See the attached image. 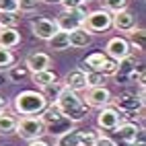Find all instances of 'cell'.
Returning <instances> with one entry per match:
<instances>
[{"mask_svg":"<svg viewBox=\"0 0 146 146\" xmlns=\"http://www.w3.org/2000/svg\"><path fill=\"white\" fill-rule=\"evenodd\" d=\"M56 107L60 109V113L64 115L66 119H70L72 123H78V121H84L89 117V107L82 103V97L76 93V91H70V89H62V93L58 95L56 99Z\"/></svg>","mask_w":146,"mask_h":146,"instance_id":"obj_1","label":"cell"},{"mask_svg":"<svg viewBox=\"0 0 146 146\" xmlns=\"http://www.w3.org/2000/svg\"><path fill=\"white\" fill-rule=\"evenodd\" d=\"M47 105V99L41 95V91H21L15 99L13 107L19 115H39Z\"/></svg>","mask_w":146,"mask_h":146,"instance_id":"obj_2","label":"cell"},{"mask_svg":"<svg viewBox=\"0 0 146 146\" xmlns=\"http://www.w3.org/2000/svg\"><path fill=\"white\" fill-rule=\"evenodd\" d=\"M17 136L21 140H37L45 136V123L39 119V115H21V119H17Z\"/></svg>","mask_w":146,"mask_h":146,"instance_id":"obj_3","label":"cell"},{"mask_svg":"<svg viewBox=\"0 0 146 146\" xmlns=\"http://www.w3.org/2000/svg\"><path fill=\"white\" fill-rule=\"evenodd\" d=\"M111 105L121 113V119H130L136 113H142L144 109V101L138 95H119V97H111Z\"/></svg>","mask_w":146,"mask_h":146,"instance_id":"obj_4","label":"cell"},{"mask_svg":"<svg viewBox=\"0 0 146 146\" xmlns=\"http://www.w3.org/2000/svg\"><path fill=\"white\" fill-rule=\"evenodd\" d=\"M82 27L89 33H103L107 29H111V13H107L105 8H99V11H91L84 15Z\"/></svg>","mask_w":146,"mask_h":146,"instance_id":"obj_5","label":"cell"},{"mask_svg":"<svg viewBox=\"0 0 146 146\" xmlns=\"http://www.w3.org/2000/svg\"><path fill=\"white\" fill-rule=\"evenodd\" d=\"M111 91L107 86H86L84 95H82V103L86 107H93V109H103V107L111 105Z\"/></svg>","mask_w":146,"mask_h":146,"instance_id":"obj_6","label":"cell"},{"mask_svg":"<svg viewBox=\"0 0 146 146\" xmlns=\"http://www.w3.org/2000/svg\"><path fill=\"white\" fill-rule=\"evenodd\" d=\"M84 15H86V6L84 8H76V11H62L60 15L54 19V23L58 27V31L70 33V31H74V29L82 27Z\"/></svg>","mask_w":146,"mask_h":146,"instance_id":"obj_7","label":"cell"},{"mask_svg":"<svg viewBox=\"0 0 146 146\" xmlns=\"http://www.w3.org/2000/svg\"><path fill=\"white\" fill-rule=\"evenodd\" d=\"M121 119V113L115 109L113 105H107L103 109H99V115H97V128H101L105 132H113L115 128L119 125Z\"/></svg>","mask_w":146,"mask_h":146,"instance_id":"obj_8","label":"cell"},{"mask_svg":"<svg viewBox=\"0 0 146 146\" xmlns=\"http://www.w3.org/2000/svg\"><path fill=\"white\" fill-rule=\"evenodd\" d=\"M105 56L111 58V60H115V62L132 56L128 39H125V37H111V39L107 41V45H105Z\"/></svg>","mask_w":146,"mask_h":146,"instance_id":"obj_9","label":"cell"},{"mask_svg":"<svg viewBox=\"0 0 146 146\" xmlns=\"http://www.w3.org/2000/svg\"><path fill=\"white\" fill-rule=\"evenodd\" d=\"M111 27H115L121 33H130L132 29L138 27V23H136V15L132 11H128V8H123V11H119V13H113L111 15Z\"/></svg>","mask_w":146,"mask_h":146,"instance_id":"obj_10","label":"cell"},{"mask_svg":"<svg viewBox=\"0 0 146 146\" xmlns=\"http://www.w3.org/2000/svg\"><path fill=\"white\" fill-rule=\"evenodd\" d=\"M31 31H33V35L37 37V39L47 41V39H50V37L58 31V27H56V23L52 21V19L39 17V19H35V21L31 23Z\"/></svg>","mask_w":146,"mask_h":146,"instance_id":"obj_11","label":"cell"},{"mask_svg":"<svg viewBox=\"0 0 146 146\" xmlns=\"http://www.w3.org/2000/svg\"><path fill=\"white\" fill-rule=\"evenodd\" d=\"M136 70H138V68H136V60L132 56H128V58H123V60L117 62V70H115L113 78L117 80V84H125V82H130L132 74Z\"/></svg>","mask_w":146,"mask_h":146,"instance_id":"obj_12","label":"cell"},{"mask_svg":"<svg viewBox=\"0 0 146 146\" xmlns=\"http://www.w3.org/2000/svg\"><path fill=\"white\" fill-rule=\"evenodd\" d=\"M140 130H142V128H140V125H136L134 121H119V125H117V128H115L111 134H113L119 142L130 144V142L136 140V136H138Z\"/></svg>","mask_w":146,"mask_h":146,"instance_id":"obj_13","label":"cell"},{"mask_svg":"<svg viewBox=\"0 0 146 146\" xmlns=\"http://www.w3.org/2000/svg\"><path fill=\"white\" fill-rule=\"evenodd\" d=\"M62 84L66 86V89H70V91H76V93H80L86 89V72L80 70V68H76V70H70L64 78H62Z\"/></svg>","mask_w":146,"mask_h":146,"instance_id":"obj_14","label":"cell"},{"mask_svg":"<svg viewBox=\"0 0 146 146\" xmlns=\"http://www.w3.org/2000/svg\"><path fill=\"white\" fill-rule=\"evenodd\" d=\"M23 64L27 66V70H29V72H39V70H45V68H50L52 58L47 56V54H43V52H33V54H29V56L25 58V62H23Z\"/></svg>","mask_w":146,"mask_h":146,"instance_id":"obj_15","label":"cell"},{"mask_svg":"<svg viewBox=\"0 0 146 146\" xmlns=\"http://www.w3.org/2000/svg\"><path fill=\"white\" fill-rule=\"evenodd\" d=\"M70 37V47H76V50H82V47H89L93 41V33H89L84 27H78L74 31L68 33Z\"/></svg>","mask_w":146,"mask_h":146,"instance_id":"obj_16","label":"cell"},{"mask_svg":"<svg viewBox=\"0 0 146 146\" xmlns=\"http://www.w3.org/2000/svg\"><path fill=\"white\" fill-rule=\"evenodd\" d=\"M105 60H107V56H105L103 52H93V54H89V56L82 60L80 70H84V72H101Z\"/></svg>","mask_w":146,"mask_h":146,"instance_id":"obj_17","label":"cell"},{"mask_svg":"<svg viewBox=\"0 0 146 146\" xmlns=\"http://www.w3.org/2000/svg\"><path fill=\"white\" fill-rule=\"evenodd\" d=\"M21 43V33L17 31V27L13 29H4L0 27V47H6V50H13Z\"/></svg>","mask_w":146,"mask_h":146,"instance_id":"obj_18","label":"cell"},{"mask_svg":"<svg viewBox=\"0 0 146 146\" xmlns=\"http://www.w3.org/2000/svg\"><path fill=\"white\" fill-rule=\"evenodd\" d=\"M47 45H50V50L54 52H64L70 47V37H68L66 31H56L50 39H47Z\"/></svg>","mask_w":146,"mask_h":146,"instance_id":"obj_19","label":"cell"},{"mask_svg":"<svg viewBox=\"0 0 146 146\" xmlns=\"http://www.w3.org/2000/svg\"><path fill=\"white\" fill-rule=\"evenodd\" d=\"M31 80L39 86V89H43V86L56 82L58 76H56V72L50 70V68H45V70H39V72H31Z\"/></svg>","mask_w":146,"mask_h":146,"instance_id":"obj_20","label":"cell"},{"mask_svg":"<svg viewBox=\"0 0 146 146\" xmlns=\"http://www.w3.org/2000/svg\"><path fill=\"white\" fill-rule=\"evenodd\" d=\"M17 128V117L13 113H8L6 109L0 111V136H8L13 134Z\"/></svg>","mask_w":146,"mask_h":146,"instance_id":"obj_21","label":"cell"},{"mask_svg":"<svg viewBox=\"0 0 146 146\" xmlns=\"http://www.w3.org/2000/svg\"><path fill=\"white\" fill-rule=\"evenodd\" d=\"M130 35V52H144V29L142 27H136L128 33Z\"/></svg>","mask_w":146,"mask_h":146,"instance_id":"obj_22","label":"cell"},{"mask_svg":"<svg viewBox=\"0 0 146 146\" xmlns=\"http://www.w3.org/2000/svg\"><path fill=\"white\" fill-rule=\"evenodd\" d=\"M64 115L60 113V109L56 107V103H47L45 105V109L39 113V119L45 123V125H50V123H54V121H58V119H62Z\"/></svg>","mask_w":146,"mask_h":146,"instance_id":"obj_23","label":"cell"},{"mask_svg":"<svg viewBox=\"0 0 146 146\" xmlns=\"http://www.w3.org/2000/svg\"><path fill=\"white\" fill-rule=\"evenodd\" d=\"M72 128H74V123H72L70 119L62 117V119H58V121H54V123H50V125H45V134H52V136H56V138H58L60 134L72 130Z\"/></svg>","mask_w":146,"mask_h":146,"instance_id":"obj_24","label":"cell"},{"mask_svg":"<svg viewBox=\"0 0 146 146\" xmlns=\"http://www.w3.org/2000/svg\"><path fill=\"white\" fill-rule=\"evenodd\" d=\"M54 146H80V144H78V130L72 128V130L60 134V136L56 138Z\"/></svg>","mask_w":146,"mask_h":146,"instance_id":"obj_25","label":"cell"},{"mask_svg":"<svg viewBox=\"0 0 146 146\" xmlns=\"http://www.w3.org/2000/svg\"><path fill=\"white\" fill-rule=\"evenodd\" d=\"M27 76H31V72L27 70L25 64H23V66H21V64H19V66H11V68L6 70V78L11 80V82H21V80L27 78Z\"/></svg>","mask_w":146,"mask_h":146,"instance_id":"obj_26","label":"cell"},{"mask_svg":"<svg viewBox=\"0 0 146 146\" xmlns=\"http://www.w3.org/2000/svg\"><path fill=\"white\" fill-rule=\"evenodd\" d=\"M62 89H64V84L56 80V82H52V84L43 86V89H41V95L47 99V103H56V99H58V95L62 93Z\"/></svg>","mask_w":146,"mask_h":146,"instance_id":"obj_27","label":"cell"},{"mask_svg":"<svg viewBox=\"0 0 146 146\" xmlns=\"http://www.w3.org/2000/svg\"><path fill=\"white\" fill-rule=\"evenodd\" d=\"M99 134L95 130H78V144L80 146H95Z\"/></svg>","mask_w":146,"mask_h":146,"instance_id":"obj_28","label":"cell"},{"mask_svg":"<svg viewBox=\"0 0 146 146\" xmlns=\"http://www.w3.org/2000/svg\"><path fill=\"white\" fill-rule=\"evenodd\" d=\"M103 2V8L107 13H119L123 8H128V0H101Z\"/></svg>","mask_w":146,"mask_h":146,"instance_id":"obj_29","label":"cell"},{"mask_svg":"<svg viewBox=\"0 0 146 146\" xmlns=\"http://www.w3.org/2000/svg\"><path fill=\"white\" fill-rule=\"evenodd\" d=\"M19 25V13H0V27L13 29Z\"/></svg>","mask_w":146,"mask_h":146,"instance_id":"obj_30","label":"cell"},{"mask_svg":"<svg viewBox=\"0 0 146 146\" xmlns=\"http://www.w3.org/2000/svg\"><path fill=\"white\" fill-rule=\"evenodd\" d=\"M15 64V54L6 47H0V70H8Z\"/></svg>","mask_w":146,"mask_h":146,"instance_id":"obj_31","label":"cell"},{"mask_svg":"<svg viewBox=\"0 0 146 146\" xmlns=\"http://www.w3.org/2000/svg\"><path fill=\"white\" fill-rule=\"evenodd\" d=\"M105 78L101 72H86V86H103L105 84Z\"/></svg>","mask_w":146,"mask_h":146,"instance_id":"obj_32","label":"cell"},{"mask_svg":"<svg viewBox=\"0 0 146 146\" xmlns=\"http://www.w3.org/2000/svg\"><path fill=\"white\" fill-rule=\"evenodd\" d=\"M115 70H117V62L111 60V58H107L105 64H103V68H101V74H103V76H113Z\"/></svg>","mask_w":146,"mask_h":146,"instance_id":"obj_33","label":"cell"},{"mask_svg":"<svg viewBox=\"0 0 146 146\" xmlns=\"http://www.w3.org/2000/svg\"><path fill=\"white\" fill-rule=\"evenodd\" d=\"M0 13H19L17 0H0Z\"/></svg>","mask_w":146,"mask_h":146,"instance_id":"obj_34","label":"cell"},{"mask_svg":"<svg viewBox=\"0 0 146 146\" xmlns=\"http://www.w3.org/2000/svg\"><path fill=\"white\" fill-rule=\"evenodd\" d=\"M17 2H19V11L21 13H31L37 8L39 0H17Z\"/></svg>","mask_w":146,"mask_h":146,"instance_id":"obj_35","label":"cell"},{"mask_svg":"<svg viewBox=\"0 0 146 146\" xmlns=\"http://www.w3.org/2000/svg\"><path fill=\"white\" fill-rule=\"evenodd\" d=\"M60 4L64 6V11H76V8H84L86 6L82 0H60Z\"/></svg>","mask_w":146,"mask_h":146,"instance_id":"obj_36","label":"cell"},{"mask_svg":"<svg viewBox=\"0 0 146 146\" xmlns=\"http://www.w3.org/2000/svg\"><path fill=\"white\" fill-rule=\"evenodd\" d=\"M95 146H117V142L111 140L109 136H99V138H97V142H95Z\"/></svg>","mask_w":146,"mask_h":146,"instance_id":"obj_37","label":"cell"},{"mask_svg":"<svg viewBox=\"0 0 146 146\" xmlns=\"http://www.w3.org/2000/svg\"><path fill=\"white\" fill-rule=\"evenodd\" d=\"M128 146H146V142H144V130H140V132H138V136H136V140H134V142H130Z\"/></svg>","mask_w":146,"mask_h":146,"instance_id":"obj_38","label":"cell"},{"mask_svg":"<svg viewBox=\"0 0 146 146\" xmlns=\"http://www.w3.org/2000/svg\"><path fill=\"white\" fill-rule=\"evenodd\" d=\"M29 146H50L45 140H41V138H37V140H31L29 142Z\"/></svg>","mask_w":146,"mask_h":146,"instance_id":"obj_39","label":"cell"},{"mask_svg":"<svg viewBox=\"0 0 146 146\" xmlns=\"http://www.w3.org/2000/svg\"><path fill=\"white\" fill-rule=\"evenodd\" d=\"M6 109V101H4V97L0 95V111H4Z\"/></svg>","mask_w":146,"mask_h":146,"instance_id":"obj_40","label":"cell"},{"mask_svg":"<svg viewBox=\"0 0 146 146\" xmlns=\"http://www.w3.org/2000/svg\"><path fill=\"white\" fill-rule=\"evenodd\" d=\"M39 2H47V4H54V2H60V0H39Z\"/></svg>","mask_w":146,"mask_h":146,"instance_id":"obj_41","label":"cell"},{"mask_svg":"<svg viewBox=\"0 0 146 146\" xmlns=\"http://www.w3.org/2000/svg\"><path fill=\"white\" fill-rule=\"evenodd\" d=\"M0 84H4V76H0Z\"/></svg>","mask_w":146,"mask_h":146,"instance_id":"obj_42","label":"cell"},{"mask_svg":"<svg viewBox=\"0 0 146 146\" xmlns=\"http://www.w3.org/2000/svg\"><path fill=\"white\" fill-rule=\"evenodd\" d=\"M82 2H84V4H89V2H91V0H82Z\"/></svg>","mask_w":146,"mask_h":146,"instance_id":"obj_43","label":"cell"}]
</instances>
